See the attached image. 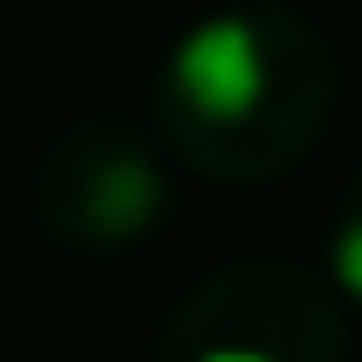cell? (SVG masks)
Masks as SVG:
<instances>
[{
    "label": "cell",
    "mask_w": 362,
    "mask_h": 362,
    "mask_svg": "<svg viewBox=\"0 0 362 362\" xmlns=\"http://www.w3.org/2000/svg\"><path fill=\"white\" fill-rule=\"evenodd\" d=\"M341 100L327 29L284 0L199 15L156 71L163 149L206 185H277L298 170Z\"/></svg>",
    "instance_id": "1"
},
{
    "label": "cell",
    "mask_w": 362,
    "mask_h": 362,
    "mask_svg": "<svg viewBox=\"0 0 362 362\" xmlns=\"http://www.w3.org/2000/svg\"><path fill=\"white\" fill-rule=\"evenodd\" d=\"M149 362H348V313L305 263L249 256L170 305Z\"/></svg>",
    "instance_id": "2"
},
{
    "label": "cell",
    "mask_w": 362,
    "mask_h": 362,
    "mask_svg": "<svg viewBox=\"0 0 362 362\" xmlns=\"http://www.w3.org/2000/svg\"><path fill=\"white\" fill-rule=\"evenodd\" d=\"M29 199H36V221L50 242L86 249V256H114V249H135L163 228L170 163L128 121L86 114L36 149Z\"/></svg>",
    "instance_id": "3"
},
{
    "label": "cell",
    "mask_w": 362,
    "mask_h": 362,
    "mask_svg": "<svg viewBox=\"0 0 362 362\" xmlns=\"http://www.w3.org/2000/svg\"><path fill=\"white\" fill-rule=\"evenodd\" d=\"M334 277H341V291L362 305V156H355V170H348L341 214H334Z\"/></svg>",
    "instance_id": "4"
}]
</instances>
